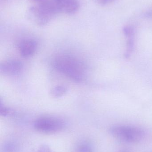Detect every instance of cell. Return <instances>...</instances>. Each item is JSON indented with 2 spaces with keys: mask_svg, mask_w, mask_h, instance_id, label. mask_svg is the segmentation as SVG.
Masks as SVG:
<instances>
[{
  "mask_svg": "<svg viewBox=\"0 0 152 152\" xmlns=\"http://www.w3.org/2000/svg\"><path fill=\"white\" fill-rule=\"evenodd\" d=\"M144 16L146 18H152V8L150 9L149 10L147 11L144 14Z\"/></svg>",
  "mask_w": 152,
  "mask_h": 152,
  "instance_id": "9a60e30c",
  "label": "cell"
},
{
  "mask_svg": "<svg viewBox=\"0 0 152 152\" xmlns=\"http://www.w3.org/2000/svg\"><path fill=\"white\" fill-rule=\"evenodd\" d=\"M37 48V42L33 39L22 41L19 45V51L24 58H29L35 54Z\"/></svg>",
  "mask_w": 152,
  "mask_h": 152,
  "instance_id": "ba28073f",
  "label": "cell"
},
{
  "mask_svg": "<svg viewBox=\"0 0 152 152\" xmlns=\"http://www.w3.org/2000/svg\"><path fill=\"white\" fill-rule=\"evenodd\" d=\"M22 69V63L17 60H9L0 65V73L5 75H16L20 73Z\"/></svg>",
  "mask_w": 152,
  "mask_h": 152,
  "instance_id": "5b68a950",
  "label": "cell"
},
{
  "mask_svg": "<svg viewBox=\"0 0 152 152\" xmlns=\"http://www.w3.org/2000/svg\"><path fill=\"white\" fill-rule=\"evenodd\" d=\"M66 126L64 121L54 117H43L36 120L34 127L37 131L46 134H52L62 130Z\"/></svg>",
  "mask_w": 152,
  "mask_h": 152,
  "instance_id": "277c9868",
  "label": "cell"
},
{
  "mask_svg": "<svg viewBox=\"0 0 152 152\" xmlns=\"http://www.w3.org/2000/svg\"><path fill=\"white\" fill-rule=\"evenodd\" d=\"M123 32L127 38L126 50L125 53V58H128L132 54L134 46L135 29L131 26L124 27Z\"/></svg>",
  "mask_w": 152,
  "mask_h": 152,
  "instance_id": "52a82bcc",
  "label": "cell"
},
{
  "mask_svg": "<svg viewBox=\"0 0 152 152\" xmlns=\"http://www.w3.org/2000/svg\"><path fill=\"white\" fill-rule=\"evenodd\" d=\"M68 88L63 85H58L52 88L51 94L52 97L59 98L64 96L67 93Z\"/></svg>",
  "mask_w": 152,
  "mask_h": 152,
  "instance_id": "30bf717a",
  "label": "cell"
},
{
  "mask_svg": "<svg viewBox=\"0 0 152 152\" xmlns=\"http://www.w3.org/2000/svg\"></svg>",
  "mask_w": 152,
  "mask_h": 152,
  "instance_id": "2e32d148",
  "label": "cell"
},
{
  "mask_svg": "<svg viewBox=\"0 0 152 152\" xmlns=\"http://www.w3.org/2000/svg\"><path fill=\"white\" fill-rule=\"evenodd\" d=\"M60 12L68 14L76 13L79 9L77 0H54Z\"/></svg>",
  "mask_w": 152,
  "mask_h": 152,
  "instance_id": "8992f818",
  "label": "cell"
},
{
  "mask_svg": "<svg viewBox=\"0 0 152 152\" xmlns=\"http://www.w3.org/2000/svg\"><path fill=\"white\" fill-rule=\"evenodd\" d=\"M15 114V111L12 109L6 106H2L1 104L0 106V115L3 117H8L13 116Z\"/></svg>",
  "mask_w": 152,
  "mask_h": 152,
  "instance_id": "8fae6325",
  "label": "cell"
},
{
  "mask_svg": "<svg viewBox=\"0 0 152 152\" xmlns=\"http://www.w3.org/2000/svg\"><path fill=\"white\" fill-rule=\"evenodd\" d=\"M59 12L54 0H48L31 7L29 14L30 19L37 24L44 26L48 24Z\"/></svg>",
  "mask_w": 152,
  "mask_h": 152,
  "instance_id": "6da1fadb",
  "label": "cell"
},
{
  "mask_svg": "<svg viewBox=\"0 0 152 152\" xmlns=\"http://www.w3.org/2000/svg\"><path fill=\"white\" fill-rule=\"evenodd\" d=\"M109 132L116 139L129 143L141 142L145 135V131L142 129L129 125L112 126L109 129Z\"/></svg>",
  "mask_w": 152,
  "mask_h": 152,
  "instance_id": "7a4b0ae2",
  "label": "cell"
},
{
  "mask_svg": "<svg viewBox=\"0 0 152 152\" xmlns=\"http://www.w3.org/2000/svg\"><path fill=\"white\" fill-rule=\"evenodd\" d=\"M15 150V147L10 144H7L5 145L4 148V151L5 152H13Z\"/></svg>",
  "mask_w": 152,
  "mask_h": 152,
  "instance_id": "7c38bea8",
  "label": "cell"
},
{
  "mask_svg": "<svg viewBox=\"0 0 152 152\" xmlns=\"http://www.w3.org/2000/svg\"><path fill=\"white\" fill-rule=\"evenodd\" d=\"M36 152H53L48 146L43 145L40 147Z\"/></svg>",
  "mask_w": 152,
  "mask_h": 152,
  "instance_id": "4fadbf2b",
  "label": "cell"
},
{
  "mask_svg": "<svg viewBox=\"0 0 152 152\" xmlns=\"http://www.w3.org/2000/svg\"><path fill=\"white\" fill-rule=\"evenodd\" d=\"M74 152H93V148L90 142L83 141L77 145Z\"/></svg>",
  "mask_w": 152,
  "mask_h": 152,
  "instance_id": "9c48e42d",
  "label": "cell"
},
{
  "mask_svg": "<svg viewBox=\"0 0 152 152\" xmlns=\"http://www.w3.org/2000/svg\"><path fill=\"white\" fill-rule=\"evenodd\" d=\"M114 1V0H96V1L99 4L104 5L110 3Z\"/></svg>",
  "mask_w": 152,
  "mask_h": 152,
  "instance_id": "5bb4252c",
  "label": "cell"
},
{
  "mask_svg": "<svg viewBox=\"0 0 152 152\" xmlns=\"http://www.w3.org/2000/svg\"><path fill=\"white\" fill-rule=\"evenodd\" d=\"M58 69L75 80H81L84 77V69L79 61L68 56H60L55 61Z\"/></svg>",
  "mask_w": 152,
  "mask_h": 152,
  "instance_id": "3957f363",
  "label": "cell"
}]
</instances>
